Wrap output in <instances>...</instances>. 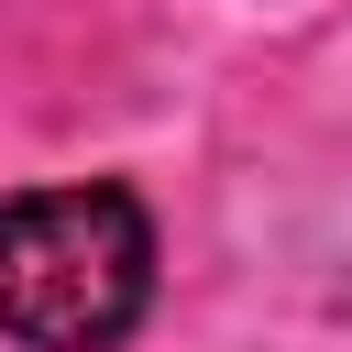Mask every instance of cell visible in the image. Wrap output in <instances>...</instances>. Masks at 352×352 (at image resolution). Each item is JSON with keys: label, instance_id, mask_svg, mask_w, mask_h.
Masks as SVG:
<instances>
[{"label": "cell", "instance_id": "6da1fadb", "mask_svg": "<svg viewBox=\"0 0 352 352\" xmlns=\"http://www.w3.org/2000/svg\"><path fill=\"white\" fill-rule=\"evenodd\" d=\"M154 308V209L121 176L22 187L0 209V319L22 352H121Z\"/></svg>", "mask_w": 352, "mask_h": 352}]
</instances>
